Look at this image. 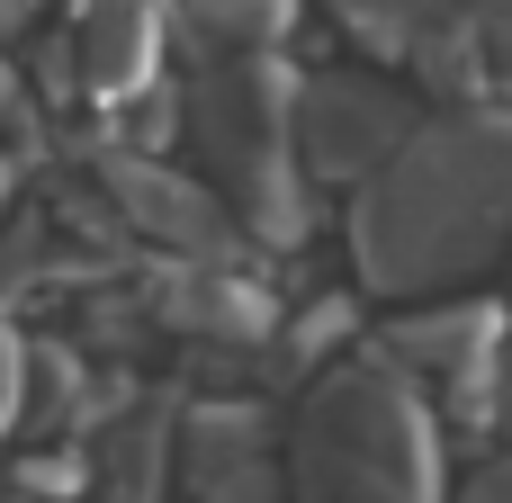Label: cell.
Instances as JSON below:
<instances>
[{"label": "cell", "mask_w": 512, "mask_h": 503, "mask_svg": "<svg viewBox=\"0 0 512 503\" xmlns=\"http://www.w3.org/2000/svg\"><path fill=\"white\" fill-rule=\"evenodd\" d=\"M512 243V108H459L405 126L351 207V252L378 297H441Z\"/></svg>", "instance_id": "cell-1"}, {"label": "cell", "mask_w": 512, "mask_h": 503, "mask_svg": "<svg viewBox=\"0 0 512 503\" xmlns=\"http://www.w3.org/2000/svg\"><path fill=\"white\" fill-rule=\"evenodd\" d=\"M288 477L306 503H441V441L396 360L324 369L297 405Z\"/></svg>", "instance_id": "cell-2"}, {"label": "cell", "mask_w": 512, "mask_h": 503, "mask_svg": "<svg viewBox=\"0 0 512 503\" xmlns=\"http://www.w3.org/2000/svg\"><path fill=\"white\" fill-rule=\"evenodd\" d=\"M234 234H261V243H306L315 207H306V180H297V153H288V72L270 54H216L180 108Z\"/></svg>", "instance_id": "cell-3"}, {"label": "cell", "mask_w": 512, "mask_h": 503, "mask_svg": "<svg viewBox=\"0 0 512 503\" xmlns=\"http://www.w3.org/2000/svg\"><path fill=\"white\" fill-rule=\"evenodd\" d=\"M405 126H414V99H405V90H378V81H360V72L288 81V153H297L315 180H360Z\"/></svg>", "instance_id": "cell-4"}, {"label": "cell", "mask_w": 512, "mask_h": 503, "mask_svg": "<svg viewBox=\"0 0 512 503\" xmlns=\"http://www.w3.org/2000/svg\"><path fill=\"white\" fill-rule=\"evenodd\" d=\"M99 189H108V207H117L135 234H153V243H171V252H234L225 198L198 189V180H180V171H162V162L108 153V162H99Z\"/></svg>", "instance_id": "cell-5"}, {"label": "cell", "mask_w": 512, "mask_h": 503, "mask_svg": "<svg viewBox=\"0 0 512 503\" xmlns=\"http://www.w3.org/2000/svg\"><path fill=\"white\" fill-rule=\"evenodd\" d=\"M189 459V495L198 503H279V468L261 441V405H198L189 432H171Z\"/></svg>", "instance_id": "cell-6"}, {"label": "cell", "mask_w": 512, "mask_h": 503, "mask_svg": "<svg viewBox=\"0 0 512 503\" xmlns=\"http://www.w3.org/2000/svg\"><path fill=\"white\" fill-rule=\"evenodd\" d=\"M153 306H162V324L207 333V342H252V333L270 324V288H261L252 270H234V252H180V261L162 270Z\"/></svg>", "instance_id": "cell-7"}, {"label": "cell", "mask_w": 512, "mask_h": 503, "mask_svg": "<svg viewBox=\"0 0 512 503\" xmlns=\"http://www.w3.org/2000/svg\"><path fill=\"white\" fill-rule=\"evenodd\" d=\"M63 36H72V72L90 99H135L162 54V9L153 0H81Z\"/></svg>", "instance_id": "cell-8"}, {"label": "cell", "mask_w": 512, "mask_h": 503, "mask_svg": "<svg viewBox=\"0 0 512 503\" xmlns=\"http://www.w3.org/2000/svg\"><path fill=\"white\" fill-rule=\"evenodd\" d=\"M495 333H504V306H486V297L414 306L387 324V360L423 369V378H468V369H495Z\"/></svg>", "instance_id": "cell-9"}, {"label": "cell", "mask_w": 512, "mask_h": 503, "mask_svg": "<svg viewBox=\"0 0 512 503\" xmlns=\"http://www.w3.org/2000/svg\"><path fill=\"white\" fill-rule=\"evenodd\" d=\"M90 486L108 503H162V468H171V405H135L117 423H99V441L81 450Z\"/></svg>", "instance_id": "cell-10"}, {"label": "cell", "mask_w": 512, "mask_h": 503, "mask_svg": "<svg viewBox=\"0 0 512 503\" xmlns=\"http://www.w3.org/2000/svg\"><path fill=\"white\" fill-rule=\"evenodd\" d=\"M18 441H54L72 423H90V369L63 342H27L18 351V405H9Z\"/></svg>", "instance_id": "cell-11"}, {"label": "cell", "mask_w": 512, "mask_h": 503, "mask_svg": "<svg viewBox=\"0 0 512 503\" xmlns=\"http://www.w3.org/2000/svg\"><path fill=\"white\" fill-rule=\"evenodd\" d=\"M405 54H414V72H423L432 90H459V99H468V90L486 81V36L468 27V9H459L450 27H441V18H423V27L405 36Z\"/></svg>", "instance_id": "cell-12"}, {"label": "cell", "mask_w": 512, "mask_h": 503, "mask_svg": "<svg viewBox=\"0 0 512 503\" xmlns=\"http://www.w3.org/2000/svg\"><path fill=\"white\" fill-rule=\"evenodd\" d=\"M297 0H189V27L216 45V54H270L288 36Z\"/></svg>", "instance_id": "cell-13"}, {"label": "cell", "mask_w": 512, "mask_h": 503, "mask_svg": "<svg viewBox=\"0 0 512 503\" xmlns=\"http://www.w3.org/2000/svg\"><path fill=\"white\" fill-rule=\"evenodd\" d=\"M9 486L27 503H72V495H90V459L81 450H18L9 459Z\"/></svg>", "instance_id": "cell-14"}, {"label": "cell", "mask_w": 512, "mask_h": 503, "mask_svg": "<svg viewBox=\"0 0 512 503\" xmlns=\"http://www.w3.org/2000/svg\"><path fill=\"white\" fill-rule=\"evenodd\" d=\"M333 18H342L360 45H405V36L432 18V0H333Z\"/></svg>", "instance_id": "cell-15"}, {"label": "cell", "mask_w": 512, "mask_h": 503, "mask_svg": "<svg viewBox=\"0 0 512 503\" xmlns=\"http://www.w3.org/2000/svg\"><path fill=\"white\" fill-rule=\"evenodd\" d=\"M342 333H351V297H324V306H306V315L288 324V369H324Z\"/></svg>", "instance_id": "cell-16"}, {"label": "cell", "mask_w": 512, "mask_h": 503, "mask_svg": "<svg viewBox=\"0 0 512 503\" xmlns=\"http://www.w3.org/2000/svg\"><path fill=\"white\" fill-rule=\"evenodd\" d=\"M36 90L45 99H72L81 72H72V36H36Z\"/></svg>", "instance_id": "cell-17"}, {"label": "cell", "mask_w": 512, "mask_h": 503, "mask_svg": "<svg viewBox=\"0 0 512 503\" xmlns=\"http://www.w3.org/2000/svg\"><path fill=\"white\" fill-rule=\"evenodd\" d=\"M468 27H477V36L512 63V0H468Z\"/></svg>", "instance_id": "cell-18"}, {"label": "cell", "mask_w": 512, "mask_h": 503, "mask_svg": "<svg viewBox=\"0 0 512 503\" xmlns=\"http://www.w3.org/2000/svg\"><path fill=\"white\" fill-rule=\"evenodd\" d=\"M9 405H18V342H9V324H0V432H9Z\"/></svg>", "instance_id": "cell-19"}, {"label": "cell", "mask_w": 512, "mask_h": 503, "mask_svg": "<svg viewBox=\"0 0 512 503\" xmlns=\"http://www.w3.org/2000/svg\"><path fill=\"white\" fill-rule=\"evenodd\" d=\"M468 503H512V468H486V477H477V495Z\"/></svg>", "instance_id": "cell-20"}, {"label": "cell", "mask_w": 512, "mask_h": 503, "mask_svg": "<svg viewBox=\"0 0 512 503\" xmlns=\"http://www.w3.org/2000/svg\"><path fill=\"white\" fill-rule=\"evenodd\" d=\"M495 414H512V360L495 369Z\"/></svg>", "instance_id": "cell-21"}, {"label": "cell", "mask_w": 512, "mask_h": 503, "mask_svg": "<svg viewBox=\"0 0 512 503\" xmlns=\"http://www.w3.org/2000/svg\"><path fill=\"white\" fill-rule=\"evenodd\" d=\"M9 108H18V72L0 63V117H9Z\"/></svg>", "instance_id": "cell-22"}, {"label": "cell", "mask_w": 512, "mask_h": 503, "mask_svg": "<svg viewBox=\"0 0 512 503\" xmlns=\"http://www.w3.org/2000/svg\"><path fill=\"white\" fill-rule=\"evenodd\" d=\"M0 503H27V495H18V486H9V495H0Z\"/></svg>", "instance_id": "cell-23"}]
</instances>
